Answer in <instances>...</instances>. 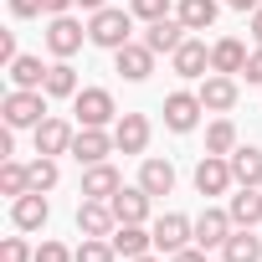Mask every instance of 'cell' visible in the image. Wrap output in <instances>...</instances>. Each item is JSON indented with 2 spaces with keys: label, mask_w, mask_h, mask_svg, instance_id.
<instances>
[{
  "label": "cell",
  "mask_w": 262,
  "mask_h": 262,
  "mask_svg": "<svg viewBox=\"0 0 262 262\" xmlns=\"http://www.w3.org/2000/svg\"><path fill=\"white\" fill-rule=\"evenodd\" d=\"M134 11H118V6H103V11H93L88 16V41L93 47H103V52H118V47H128L134 41Z\"/></svg>",
  "instance_id": "obj_1"
},
{
  "label": "cell",
  "mask_w": 262,
  "mask_h": 262,
  "mask_svg": "<svg viewBox=\"0 0 262 262\" xmlns=\"http://www.w3.org/2000/svg\"><path fill=\"white\" fill-rule=\"evenodd\" d=\"M0 113H6L11 128H36L47 118V93L41 88H11L6 98H0Z\"/></svg>",
  "instance_id": "obj_2"
},
{
  "label": "cell",
  "mask_w": 262,
  "mask_h": 262,
  "mask_svg": "<svg viewBox=\"0 0 262 262\" xmlns=\"http://www.w3.org/2000/svg\"><path fill=\"white\" fill-rule=\"evenodd\" d=\"M72 113H77L82 128H108V123H118V103H113L108 88H82V93L72 98Z\"/></svg>",
  "instance_id": "obj_3"
},
{
  "label": "cell",
  "mask_w": 262,
  "mask_h": 262,
  "mask_svg": "<svg viewBox=\"0 0 262 262\" xmlns=\"http://www.w3.org/2000/svg\"><path fill=\"white\" fill-rule=\"evenodd\" d=\"M82 41H88V26H82L72 11H67V16H47V52H52V57L67 62V57L82 52Z\"/></svg>",
  "instance_id": "obj_4"
},
{
  "label": "cell",
  "mask_w": 262,
  "mask_h": 262,
  "mask_svg": "<svg viewBox=\"0 0 262 262\" xmlns=\"http://www.w3.org/2000/svg\"><path fill=\"white\" fill-rule=\"evenodd\" d=\"M149 231H155V252H165V257H175V252L195 247V221H190V216H180V211H165Z\"/></svg>",
  "instance_id": "obj_5"
},
{
  "label": "cell",
  "mask_w": 262,
  "mask_h": 262,
  "mask_svg": "<svg viewBox=\"0 0 262 262\" xmlns=\"http://www.w3.org/2000/svg\"><path fill=\"white\" fill-rule=\"evenodd\" d=\"M201 113H206V103H201V93H190V88H175V93L165 98V128H170V134H190V128L201 123Z\"/></svg>",
  "instance_id": "obj_6"
},
{
  "label": "cell",
  "mask_w": 262,
  "mask_h": 262,
  "mask_svg": "<svg viewBox=\"0 0 262 262\" xmlns=\"http://www.w3.org/2000/svg\"><path fill=\"white\" fill-rule=\"evenodd\" d=\"M31 139H36V155H72V139H77V128L67 123V118H57V113H47L36 128H31Z\"/></svg>",
  "instance_id": "obj_7"
},
{
  "label": "cell",
  "mask_w": 262,
  "mask_h": 262,
  "mask_svg": "<svg viewBox=\"0 0 262 262\" xmlns=\"http://www.w3.org/2000/svg\"><path fill=\"white\" fill-rule=\"evenodd\" d=\"M170 67H175V77H190V82H201V77L211 72V47H206L201 36H185V41L170 52Z\"/></svg>",
  "instance_id": "obj_8"
},
{
  "label": "cell",
  "mask_w": 262,
  "mask_h": 262,
  "mask_svg": "<svg viewBox=\"0 0 262 262\" xmlns=\"http://www.w3.org/2000/svg\"><path fill=\"white\" fill-rule=\"evenodd\" d=\"M231 231H236V221H231V211H221V206H206V211L195 216V247H206V252H221Z\"/></svg>",
  "instance_id": "obj_9"
},
{
  "label": "cell",
  "mask_w": 262,
  "mask_h": 262,
  "mask_svg": "<svg viewBox=\"0 0 262 262\" xmlns=\"http://www.w3.org/2000/svg\"><path fill=\"white\" fill-rule=\"evenodd\" d=\"M231 185H236L231 160H226V155H201V165H195V190H201V195H226Z\"/></svg>",
  "instance_id": "obj_10"
},
{
  "label": "cell",
  "mask_w": 262,
  "mask_h": 262,
  "mask_svg": "<svg viewBox=\"0 0 262 262\" xmlns=\"http://www.w3.org/2000/svg\"><path fill=\"white\" fill-rule=\"evenodd\" d=\"M118 144H113V128H77V139H72V160L88 170V165H103L108 155H113Z\"/></svg>",
  "instance_id": "obj_11"
},
{
  "label": "cell",
  "mask_w": 262,
  "mask_h": 262,
  "mask_svg": "<svg viewBox=\"0 0 262 262\" xmlns=\"http://www.w3.org/2000/svg\"><path fill=\"white\" fill-rule=\"evenodd\" d=\"M149 118L144 113H118V123H113V144H118V155H144L149 149Z\"/></svg>",
  "instance_id": "obj_12"
},
{
  "label": "cell",
  "mask_w": 262,
  "mask_h": 262,
  "mask_svg": "<svg viewBox=\"0 0 262 262\" xmlns=\"http://www.w3.org/2000/svg\"><path fill=\"white\" fill-rule=\"evenodd\" d=\"M201 103H206V113H231L236 108V98H242V88H236V77H226V72H211V77H201Z\"/></svg>",
  "instance_id": "obj_13"
},
{
  "label": "cell",
  "mask_w": 262,
  "mask_h": 262,
  "mask_svg": "<svg viewBox=\"0 0 262 262\" xmlns=\"http://www.w3.org/2000/svg\"><path fill=\"white\" fill-rule=\"evenodd\" d=\"M113 72H118L123 82H144V77L155 72V52H149L144 41H128V47L113 52Z\"/></svg>",
  "instance_id": "obj_14"
},
{
  "label": "cell",
  "mask_w": 262,
  "mask_h": 262,
  "mask_svg": "<svg viewBox=\"0 0 262 262\" xmlns=\"http://www.w3.org/2000/svg\"><path fill=\"white\" fill-rule=\"evenodd\" d=\"M108 242H113V252H118L123 262H128V257H144V252H155V231H149L144 221H118Z\"/></svg>",
  "instance_id": "obj_15"
},
{
  "label": "cell",
  "mask_w": 262,
  "mask_h": 262,
  "mask_svg": "<svg viewBox=\"0 0 262 262\" xmlns=\"http://www.w3.org/2000/svg\"><path fill=\"white\" fill-rule=\"evenodd\" d=\"M47 216H52V206H47L41 190H26V195L11 201V221H16V231H41Z\"/></svg>",
  "instance_id": "obj_16"
},
{
  "label": "cell",
  "mask_w": 262,
  "mask_h": 262,
  "mask_svg": "<svg viewBox=\"0 0 262 262\" xmlns=\"http://www.w3.org/2000/svg\"><path fill=\"white\" fill-rule=\"evenodd\" d=\"M247 41H236V36H221V41H211V72H226V77H242L247 72Z\"/></svg>",
  "instance_id": "obj_17"
},
{
  "label": "cell",
  "mask_w": 262,
  "mask_h": 262,
  "mask_svg": "<svg viewBox=\"0 0 262 262\" xmlns=\"http://www.w3.org/2000/svg\"><path fill=\"white\" fill-rule=\"evenodd\" d=\"M118 185H123V175H118L108 160L82 170V201H113V195H118Z\"/></svg>",
  "instance_id": "obj_18"
},
{
  "label": "cell",
  "mask_w": 262,
  "mask_h": 262,
  "mask_svg": "<svg viewBox=\"0 0 262 262\" xmlns=\"http://www.w3.org/2000/svg\"><path fill=\"white\" fill-rule=\"evenodd\" d=\"M108 206H113V216H118V221H149L155 195H149L144 185H118V195H113Z\"/></svg>",
  "instance_id": "obj_19"
},
{
  "label": "cell",
  "mask_w": 262,
  "mask_h": 262,
  "mask_svg": "<svg viewBox=\"0 0 262 262\" xmlns=\"http://www.w3.org/2000/svg\"><path fill=\"white\" fill-rule=\"evenodd\" d=\"M185 36H190V31H185V21H180V16H165V21H155V26L144 31V47H149L155 57H170Z\"/></svg>",
  "instance_id": "obj_20"
},
{
  "label": "cell",
  "mask_w": 262,
  "mask_h": 262,
  "mask_svg": "<svg viewBox=\"0 0 262 262\" xmlns=\"http://www.w3.org/2000/svg\"><path fill=\"white\" fill-rule=\"evenodd\" d=\"M113 226H118V216H113L108 201H82L77 206V231L82 236H113Z\"/></svg>",
  "instance_id": "obj_21"
},
{
  "label": "cell",
  "mask_w": 262,
  "mask_h": 262,
  "mask_svg": "<svg viewBox=\"0 0 262 262\" xmlns=\"http://www.w3.org/2000/svg\"><path fill=\"white\" fill-rule=\"evenodd\" d=\"M226 211H231L236 226H257L262 221V185H236V195L226 201Z\"/></svg>",
  "instance_id": "obj_22"
},
{
  "label": "cell",
  "mask_w": 262,
  "mask_h": 262,
  "mask_svg": "<svg viewBox=\"0 0 262 262\" xmlns=\"http://www.w3.org/2000/svg\"><path fill=\"white\" fill-rule=\"evenodd\" d=\"M221 262H262V236H252V226H236L221 247Z\"/></svg>",
  "instance_id": "obj_23"
},
{
  "label": "cell",
  "mask_w": 262,
  "mask_h": 262,
  "mask_svg": "<svg viewBox=\"0 0 262 262\" xmlns=\"http://www.w3.org/2000/svg\"><path fill=\"white\" fill-rule=\"evenodd\" d=\"M175 16L185 21V31H211L216 16H221V0H180Z\"/></svg>",
  "instance_id": "obj_24"
},
{
  "label": "cell",
  "mask_w": 262,
  "mask_h": 262,
  "mask_svg": "<svg viewBox=\"0 0 262 262\" xmlns=\"http://www.w3.org/2000/svg\"><path fill=\"white\" fill-rule=\"evenodd\" d=\"M139 185H144L149 195H170V190H175V165H170V160H155V155H149V160L139 165Z\"/></svg>",
  "instance_id": "obj_25"
},
{
  "label": "cell",
  "mask_w": 262,
  "mask_h": 262,
  "mask_svg": "<svg viewBox=\"0 0 262 262\" xmlns=\"http://www.w3.org/2000/svg\"><path fill=\"white\" fill-rule=\"evenodd\" d=\"M226 160H231V175H236V185H262V149H252V144H236Z\"/></svg>",
  "instance_id": "obj_26"
},
{
  "label": "cell",
  "mask_w": 262,
  "mask_h": 262,
  "mask_svg": "<svg viewBox=\"0 0 262 262\" xmlns=\"http://www.w3.org/2000/svg\"><path fill=\"white\" fill-rule=\"evenodd\" d=\"M6 77H11V88H41V82H47V62L31 57V52H21V57L6 67Z\"/></svg>",
  "instance_id": "obj_27"
},
{
  "label": "cell",
  "mask_w": 262,
  "mask_h": 262,
  "mask_svg": "<svg viewBox=\"0 0 262 262\" xmlns=\"http://www.w3.org/2000/svg\"><path fill=\"white\" fill-rule=\"evenodd\" d=\"M41 93H47V98H77L82 88H77V72H72V62H62V57H57V62L47 67V82H41Z\"/></svg>",
  "instance_id": "obj_28"
},
{
  "label": "cell",
  "mask_w": 262,
  "mask_h": 262,
  "mask_svg": "<svg viewBox=\"0 0 262 262\" xmlns=\"http://www.w3.org/2000/svg\"><path fill=\"white\" fill-rule=\"evenodd\" d=\"M31 190V165H21V160H0V195H26Z\"/></svg>",
  "instance_id": "obj_29"
},
{
  "label": "cell",
  "mask_w": 262,
  "mask_h": 262,
  "mask_svg": "<svg viewBox=\"0 0 262 262\" xmlns=\"http://www.w3.org/2000/svg\"><path fill=\"white\" fill-rule=\"evenodd\" d=\"M231 149H236V123L221 113V118L206 128V155H231Z\"/></svg>",
  "instance_id": "obj_30"
},
{
  "label": "cell",
  "mask_w": 262,
  "mask_h": 262,
  "mask_svg": "<svg viewBox=\"0 0 262 262\" xmlns=\"http://www.w3.org/2000/svg\"><path fill=\"white\" fill-rule=\"evenodd\" d=\"M57 180H62L57 160H52V155H36V160H31V190L47 195V190H57Z\"/></svg>",
  "instance_id": "obj_31"
},
{
  "label": "cell",
  "mask_w": 262,
  "mask_h": 262,
  "mask_svg": "<svg viewBox=\"0 0 262 262\" xmlns=\"http://www.w3.org/2000/svg\"><path fill=\"white\" fill-rule=\"evenodd\" d=\"M77 262H118V252H113V242H108V236H82Z\"/></svg>",
  "instance_id": "obj_32"
},
{
  "label": "cell",
  "mask_w": 262,
  "mask_h": 262,
  "mask_svg": "<svg viewBox=\"0 0 262 262\" xmlns=\"http://www.w3.org/2000/svg\"><path fill=\"white\" fill-rule=\"evenodd\" d=\"M128 11H134L144 26H155V21H165V16H170V0H128Z\"/></svg>",
  "instance_id": "obj_33"
},
{
  "label": "cell",
  "mask_w": 262,
  "mask_h": 262,
  "mask_svg": "<svg viewBox=\"0 0 262 262\" xmlns=\"http://www.w3.org/2000/svg\"><path fill=\"white\" fill-rule=\"evenodd\" d=\"M0 262H36V252L26 247V236H6L0 242Z\"/></svg>",
  "instance_id": "obj_34"
},
{
  "label": "cell",
  "mask_w": 262,
  "mask_h": 262,
  "mask_svg": "<svg viewBox=\"0 0 262 262\" xmlns=\"http://www.w3.org/2000/svg\"><path fill=\"white\" fill-rule=\"evenodd\" d=\"M36 262H77V252L62 247V242H41V247H36Z\"/></svg>",
  "instance_id": "obj_35"
},
{
  "label": "cell",
  "mask_w": 262,
  "mask_h": 262,
  "mask_svg": "<svg viewBox=\"0 0 262 262\" xmlns=\"http://www.w3.org/2000/svg\"><path fill=\"white\" fill-rule=\"evenodd\" d=\"M11 16H16V21H36V16H47V11H41V0H11Z\"/></svg>",
  "instance_id": "obj_36"
},
{
  "label": "cell",
  "mask_w": 262,
  "mask_h": 262,
  "mask_svg": "<svg viewBox=\"0 0 262 262\" xmlns=\"http://www.w3.org/2000/svg\"><path fill=\"white\" fill-rule=\"evenodd\" d=\"M242 77L262 88V47H252V57H247V72H242Z\"/></svg>",
  "instance_id": "obj_37"
},
{
  "label": "cell",
  "mask_w": 262,
  "mask_h": 262,
  "mask_svg": "<svg viewBox=\"0 0 262 262\" xmlns=\"http://www.w3.org/2000/svg\"><path fill=\"white\" fill-rule=\"evenodd\" d=\"M16 57H21V52H16V31H0V62L11 67Z\"/></svg>",
  "instance_id": "obj_38"
},
{
  "label": "cell",
  "mask_w": 262,
  "mask_h": 262,
  "mask_svg": "<svg viewBox=\"0 0 262 262\" xmlns=\"http://www.w3.org/2000/svg\"><path fill=\"white\" fill-rule=\"evenodd\" d=\"M170 262H211V257H206V247H185V252H175Z\"/></svg>",
  "instance_id": "obj_39"
},
{
  "label": "cell",
  "mask_w": 262,
  "mask_h": 262,
  "mask_svg": "<svg viewBox=\"0 0 262 262\" xmlns=\"http://www.w3.org/2000/svg\"><path fill=\"white\" fill-rule=\"evenodd\" d=\"M72 6H77V0H41V11H47V16H67Z\"/></svg>",
  "instance_id": "obj_40"
},
{
  "label": "cell",
  "mask_w": 262,
  "mask_h": 262,
  "mask_svg": "<svg viewBox=\"0 0 262 262\" xmlns=\"http://www.w3.org/2000/svg\"><path fill=\"white\" fill-rule=\"evenodd\" d=\"M247 31H252V47H262V6L252 11V26H247Z\"/></svg>",
  "instance_id": "obj_41"
},
{
  "label": "cell",
  "mask_w": 262,
  "mask_h": 262,
  "mask_svg": "<svg viewBox=\"0 0 262 262\" xmlns=\"http://www.w3.org/2000/svg\"><path fill=\"white\" fill-rule=\"evenodd\" d=\"M226 6H231V11H257L262 0H226Z\"/></svg>",
  "instance_id": "obj_42"
},
{
  "label": "cell",
  "mask_w": 262,
  "mask_h": 262,
  "mask_svg": "<svg viewBox=\"0 0 262 262\" xmlns=\"http://www.w3.org/2000/svg\"><path fill=\"white\" fill-rule=\"evenodd\" d=\"M77 6H82V11L93 16V11H103V6H108V0H77Z\"/></svg>",
  "instance_id": "obj_43"
},
{
  "label": "cell",
  "mask_w": 262,
  "mask_h": 262,
  "mask_svg": "<svg viewBox=\"0 0 262 262\" xmlns=\"http://www.w3.org/2000/svg\"><path fill=\"white\" fill-rule=\"evenodd\" d=\"M128 262H165V257H155V252H144V257H128Z\"/></svg>",
  "instance_id": "obj_44"
}]
</instances>
